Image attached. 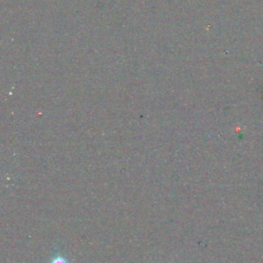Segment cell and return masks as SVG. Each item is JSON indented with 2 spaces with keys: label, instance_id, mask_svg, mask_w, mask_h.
I'll use <instances>...</instances> for the list:
<instances>
[{
  "label": "cell",
  "instance_id": "6da1fadb",
  "mask_svg": "<svg viewBox=\"0 0 263 263\" xmlns=\"http://www.w3.org/2000/svg\"><path fill=\"white\" fill-rule=\"evenodd\" d=\"M49 263H72L68 259L63 256L59 250H56Z\"/></svg>",
  "mask_w": 263,
  "mask_h": 263
}]
</instances>
